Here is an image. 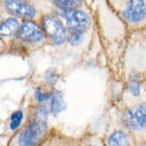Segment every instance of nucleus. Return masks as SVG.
<instances>
[{
    "label": "nucleus",
    "instance_id": "nucleus-1",
    "mask_svg": "<svg viewBox=\"0 0 146 146\" xmlns=\"http://www.w3.org/2000/svg\"><path fill=\"white\" fill-rule=\"evenodd\" d=\"M48 111L38 106L29 122L12 138L9 146H40L48 134Z\"/></svg>",
    "mask_w": 146,
    "mask_h": 146
},
{
    "label": "nucleus",
    "instance_id": "nucleus-2",
    "mask_svg": "<svg viewBox=\"0 0 146 146\" xmlns=\"http://www.w3.org/2000/svg\"><path fill=\"white\" fill-rule=\"evenodd\" d=\"M65 19L68 29L67 41L72 45H77L82 41L84 31L90 25V19L86 12L79 10L65 11Z\"/></svg>",
    "mask_w": 146,
    "mask_h": 146
},
{
    "label": "nucleus",
    "instance_id": "nucleus-3",
    "mask_svg": "<svg viewBox=\"0 0 146 146\" xmlns=\"http://www.w3.org/2000/svg\"><path fill=\"white\" fill-rule=\"evenodd\" d=\"M122 122L125 127L132 131H140L146 128V102L137 104L125 111Z\"/></svg>",
    "mask_w": 146,
    "mask_h": 146
},
{
    "label": "nucleus",
    "instance_id": "nucleus-4",
    "mask_svg": "<svg viewBox=\"0 0 146 146\" xmlns=\"http://www.w3.org/2000/svg\"><path fill=\"white\" fill-rule=\"evenodd\" d=\"M43 29L52 42L60 45L67 39V32L61 22L53 16H45L42 21Z\"/></svg>",
    "mask_w": 146,
    "mask_h": 146
},
{
    "label": "nucleus",
    "instance_id": "nucleus-5",
    "mask_svg": "<svg viewBox=\"0 0 146 146\" xmlns=\"http://www.w3.org/2000/svg\"><path fill=\"white\" fill-rule=\"evenodd\" d=\"M18 35L20 38L29 43H40L44 40L43 31L35 23L25 22L19 30Z\"/></svg>",
    "mask_w": 146,
    "mask_h": 146
},
{
    "label": "nucleus",
    "instance_id": "nucleus-6",
    "mask_svg": "<svg viewBox=\"0 0 146 146\" xmlns=\"http://www.w3.org/2000/svg\"><path fill=\"white\" fill-rule=\"evenodd\" d=\"M124 18L132 23H139L145 19L146 4L144 0H130L123 13Z\"/></svg>",
    "mask_w": 146,
    "mask_h": 146
},
{
    "label": "nucleus",
    "instance_id": "nucleus-7",
    "mask_svg": "<svg viewBox=\"0 0 146 146\" xmlns=\"http://www.w3.org/2000/svg\"><path fill=\"white\" fill-rule=\"evenodd\" d=\"M5 6L10 12L23 18H33L35 16V8L23 0H6Z\"/></svg>",
    "mask_w": 146,
    "mask_h": 146
},
{
    "label": "nucleus",
    "instance_id": "nucleus-8",
    "mask_svg": "<svg viewBox=\"0 0 146 146\" xmlns=\"http://www.w3.org/2000/svg\"><path fill=\"white\" fill-rule=\"evenodd\" d=\"M19 21L16 19L9 18L0 25V35L3 37L12 36L19 30Z\"/></svg>",
    "mask_w": 146,
    "mask_h": 146
},
{
    "label": "nucleus",
    "instance_id": "nucleus-9",
    "mask_svg": "<svg viewBox=\"0 0 146 146\" xmlns=\"http://www.w3.org/2000/svg\"><path fill=\"white\" fill-rule=\"evenodd\" d=\"M109 146H130L129 139L122 131H116L111 135L108 140Z\"/></svg>",
    "mask_w": 146,
    "mask_h": 146
},
{
    "label": "nucleus",
    "instance_id": "nucleus-10",
    "mask_svg": "<svg viewBox=\"0 0 146 146\" xmlns=\"http://www.w3.org/2000/svg\"><path fill=\"white\" fill-rule=\"evenodd\" d=\"M129 91L133 96H139L141 93V80L139 76L136 74H132L130 77Z\"/></svg>",
    "mask_w": 146,
    "mask_h": 146
},
{
    "label": "nucleus",
    "instance_id": "nucleus-11",
    "mask_svg": "<svg viewBox=\"0 0 146 146\" xmlns=\"http://www.w3.org/2000/svg\"><path fill=\"white\" fill-rule=\"evenodd\" d=\"M64 101L61 94L59 92H56L53 94L50 103V110L54 113H58L64 108Z\"/></svg>",
    "mask_w": 146,
    "mask_h": 146
},
{
    "label": "nucleus",
    "instance_id": "nucleus-12",
    "mask_svg": "<svg viewBox=\"0 0 146 146\" xmlns=\"http://www.w3.org/2000/svg\"><path fill=\"white\" fill-rule=\"evenodd\" d=\"M56 5L65 11L76 10L81 5L82 0H53Z\"/></svg>",
    "mask_w": 146,
    "mask_h": 146
},
{
    "label": "nucleus",
    "instance_id": "nucleus-13",
    "mask_svg": "<svg viewBox=\"0 0 146 146\" xmlns=\"http://www.w3.org/2000/svg\"><path fill=\"white\" fill-rule=\"evenodd\" d=\"M22 119H23V114L21 111H16L14 113H12L10 118V129L12 131L18 129L22 123Z\"/></svg>",
    "mask_w": 146,
    "mask_h": 146
},
{
    "label": "nucleus",
    "instance_id": "nucleus-14",
    "mask_svg": "<svg viewBox=\"0 0 146 146\" xmlns=\"http://www.w3.org/2000/svg\"><path fill=\"white\" fill-rule=\"evenodd\" d=\"M49 146H76V143L73 139L67 138H56L50 142Z\"/></svg>",
    "mask_w": 146,
    "mask_h": 146
},
{
    "label": "nucleus",
    "instance_id": "nucleus-15",
    "mask_svg": "<svg viewBox=\"0 0 146 146\" xmlns=\"http://www.w3.org/2000/svg\"><path fill=\"white\" fill-rule=\"evenodd\" d=\"M49 97H50V95L48 93H44L40 90H38L36 93V99L40 102H43V101L48 100Z\"/></svg>",
    "mask_w": 146,
    "mask_h": 146
},
{
    "label": "nucleus",
    "instance_id": "nucleus-16",
    "mask_svg": "<svg viewBox=\"0 0 146 146\" xmlns=\"http://www.w3.org/2000/svg\"><path fill=\"white\" fill-rule=\"evenodd\" d=\"M3 48V44L1 43V41H0V49H2Z\"/></svg>",
    "mask_w": 146,
    "mask_h": 146
},
{
    "label": "nucleus",
    "instance_id": "nucleus-17",
    "mask_svg": "<svg viewBox=\"0 0 146 146\" xmlns=\"http://www.w3.org/2000/svg\"><path fill=\"white\" fill-rule=\"evenodd\" d=\"M89 146H99V145H90Z\"/></svg>",
    "mask_w": 146,
    "mask_h": 146
},
{
    "label": "nucleus",
    "instance_id": "nucleus-18",
    "mask_svg": "<svg viewBox=\"0 0 146 146\" xmlns=\"http://www.w3.org/2000/svg\"><path fill=\"white\" fill-rule=\"evenodd\" d=\"M0 22H1V16H0Z\"/></svg>",
    "mask_w": 146,
    "mask_h": 146
}]
</instances>
